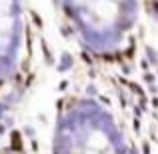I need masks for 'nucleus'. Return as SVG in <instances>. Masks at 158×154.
<instances>
[{"label":"nucleus","mask_w":158,"mask_h":154,"mask_svg":"<svg viewBox=\"0 0 158 154\" xmlns=\"http://www.w3.org/2000/svg\"><path fill=\"white\" fill-rule=\"evenodd\" d=\"M54 154H130V150L104 106L94 100H76L56 124Z\"/></svg>","instance_id":"f257e3e1"}]
</instances>
